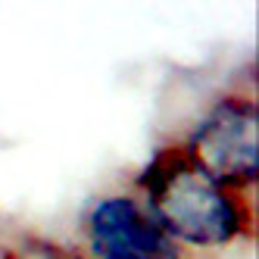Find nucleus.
Segmentation results:
<instances>
[{"instance_id":"3","label":"nucleus","mask_w":259,"mask_h":259,"mask_svg":"<svg viewBox=\"0 0 259 259\" xmlns=\"http://www.w3.org/2000/svg\"><path fill=\"white\" fill-rule=\"evenodd\" d=\"M84 240L91 259H181V247L132 194H103L91 203Z\"/></svg>"},{"instance_id":"1","label":"nucleus","mask_w":259,"mask_h":259,"mask_svg":"<svg viewBox=\"0 0 259 259\" xmlns=\"http://www.w3.org/2000/svg\"><path fill=\"white\" fill-rule=\"evenodd\" d=\"M135 188L144 209L178 247L219 250L253 225L244 197L222 188L184 144L159 147L135 178Z\"/></svg>"},{"instance_id":"2","label":"nucleus","mask_w":259,"mask_h":259,"mask_svg":"<svg viewBox=\"0 0 259 259\" xmlns=\"http://www.w3.org/2000/svg\"><path fill=\"white\" fill-rule=\"evenodd\" d=\"M184 147L222 188L244 194L259 172V116L253 97H219L203 113Z\"/></svg>"},{"instance_id":"4","label":"nucleus","mask_w":259,"mask_h":259,"mask_svg":"<svg viewBox=\"0 0 259 259\" xmlns=\"http://www.w3.org/2000/svg\"><path fill=\"white\" fill-rule=\"evenodd\" d=\"M53 259H88V256H78V253H57Z\"/></svg>"}]
</instances>
